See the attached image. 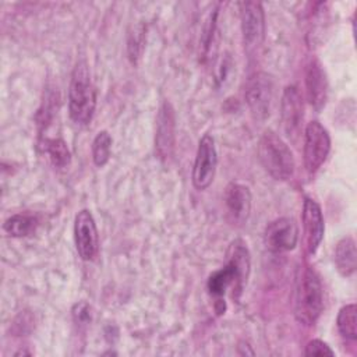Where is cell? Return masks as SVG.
Segmentation results:
<instances>
[{
	"label": "cell",
	"instance_id": "18",
	"mask_svg": "<svg viewBox=\"0 0 357 357\" xmlns=\"http://www.w3.org/2000/svg\"><path fill=\"white\" fill-rule=\"evenodd\" d=\"M42 148L56 167H67L71 162V153L61 138H43Z\"/></svg>",
	"mask_w": 357,
	"mask_h": 357
},
{
	"label": "cell",
	"instance_id": "4",
	"mask_svg": "<svg viewBox=\"0 0 357 357\" xmlns=\"http://www.w3.org/2000/svg\"><path fill=\"white\" fill-rule=\"evenodd\" d=\"M324 310V291L318 273L312 268H304L297 283L294 314L303 325H314Z\"/></svg>",
	"mask_w": 357,
	"mask_h": 357
},
{
	"label": "cell",
	"instance_id": "22",
	"mask_svg": "<svg viewBox=\"0 0 357 357\" xmlns=\"http://www.w3.org/2000/svg\"><path fill=\"white\" fill-rule=\"evenodd\" d=\"M305 356H335V351L328 346V343H325L321 339H312L307 343L305 350H304Z\"/></svg>",
	"mask_w": 357,
	"mask_h": 357
},
{
	"label": "cell",
	"instance_id": "9",
	"mask_svg": "<svg viewBox=\"0 0 357 357\" xmlns=\"http://www.w3.org/2000/svg\"><path fill=\"white\" fill-rule=\"evenodd\" d=\"M216 166L218 152L215 146V139L209 134H205L198 142L192 167V184L197 190H206L212 184L216 173Z\"/></svg>",
	"mask_w": 357,
	"mask_h": 357
},
{
	"label": "cell",
	"instance_id": "1",
	"mask_svg": "<svg viewBox=\"0 0 357 357\" xmlns=\"http://www.w3.org/2000/svg\"><path fill=\"white\" fill-rule=\"evenodd\" d=\"M250 266L251 261L247 244L240 238L234 240L229 247L226 265L215 271L208 279L206 286L209 293L218 300H222L225 293L230 289L231 297L238 298L247 284Z\"/></svg>",
	"mask_w": 357,
	"mask_h": 357
},
{
	"label": "cell",
	"instance_id": "11",
	"mask_svg": "<svg viewBox=\"0 0 357 357\" xmlns=\"http://www.w3.org/2000/svg\"><path fill=\"white\" fill-rule=\"evenodd\" d=\"M74 240L81 259L92 261L96 257L99 250V236L91 211L82 209L75 215Z\"/></svg>",
	"mask_w": 357,
	"mask_h": 357
},
{
	"label": "cell",
	"instance_id": "13",
	"mask_svg": "<svg viewBox=\"0 0 357 357\" xmlns=\"http://www.w3.org/2000/svg\"><path fill=\"white\" fill-rule=\"evenodd\" d=\"M303 230L305 251L308 255H314L322 243L325 223L321 206L310 197H305L303 202Z\"/></svg>",
	"mask_w": 357,
	"mask_h": 357
},
{
	"label": "cell",
	"instance_id": "14",
	"mask_svg": "<svg viewBox=\"0 0 357 357\" xmlns=\"http://www.w3.org/2000/svg\"><path fill=\"white\" fill-rule=\"evenodd\" d=\"M328 78L318 59H311L305 68V96L308 103L317 110H322L328 100Z\"/></svg>",
	"mask_w": 357,
	"mask_h": 357
},
{
	"label": "cell",
	"instance_id": "3",
	"mask_svg": "<svg viewBox=\"0 0 357 357\" xmlns=\"http://www.w3.org/2000/svg\"><path fill=\"white\" fill-rule=\"evenodd\" d=\"M258 158L275 180L286 181L294 174L296 162L289 145L272 130L264 131L258 141Z\"/></svg>",
	"mask_w": 357,
	"mask_h": 357
},
{
	"label": "cell",
	"instance_id": "7",
	"mask_svg": "<svg viewBox=\"0 0 357 357\" xmlns=\"http://www.w3.org/2000/svg\"><path fill=\"white\" fill-rule=\"evenodd\" d=\"M240 21L243 43L248 53L255 52L265 38V14L258 1L240 3Z\"/></svg>",
	"mask_w": 357,
	"mask_h": 357
},
{
	"label": "cell",
	"instance_id": "5",
	"mask_svg": "<svg viewBox=\"0 0 357 357\" xmlns=\"http://www.w3.org/2000/svg\"><path fill=\"white\" fill-rule=\"evenodd\" d=\"M331 152V137L319 121H310L304 130L303 160L305 172L314 176L325 163Z\"/></svg>",
	"mask_w": 357,
	"mask_h": 357
},
{
	"label": "cell",
	"instance_id": "15",
	"mask_svg": "<svg viewBox=\"0 0 357 357\" xmlns=\"http://www.w3.org/2000/svg\"><path fill=\"white\" fill-rule=\"evenodd\" d=\"M251 191L240 183H230L225 191V205L233 223H244L251 212Z\"/></svg>",
	"mask_w": 357,
	"mask_h": 357
},
{
	"label": "cell",
	"instance_id": "8",
	"mask_svg": "<svg viewBox=\"0 0 357 357\" xmlns=\"http://www.w3.org/2000/svg\"><path fill=\"white\" fill-rule=\"evenodd\" d=\"M304 120V103L303 96L297 86L287 85L282 93L280 100V121L286 137L297 142L301 135V127Z\"/></svg>",
	"mask_w": 357,
	"mask_h": 357
},
{
	"label": "cell",
	"instance_id": "19",
	"mask_svg": "<svg viewBox=\"0 0 357 357\" xmlns=\"http://www.w3.org/2000/svg\"><path fill=\"white\" fill-rule=\"evenodd\" d=\"M356 314L357 307L354 303L346 304L339 310L337 318H336V326L339 333L349 340H356L357 331H356Z\"/></svg>",
	"mask_w": 357,
	"mask_h": 357
},
{
	"label": "cell",
	"instance_id": "6",
	"mask_svg": "<svg viewBox=\"0 0 357 357\" xmlns=\"http://www.w3.org/2000/svg\"><path fill=\"white\" fill-rule=\"evenodd\" d=\"M273 79L266 73H255L248 78L244 98L255 120L264 121L269 117L273 103Z\"/></svg>",
	"mask_w": 357,
	"mask_h": 357
},
{
	"label": "cell",
	"instance_id": "10",
	"mask_svg": "<svg viewBox=\"0 0 357 357\" xmlns=\"http://www.w3.org/2000/svg\"><path fill=\"white\" fill-rule=\"evenodd\" d=\"M298 241V226L293 218H278L271 222L264 233L265 247L275 254L296 248Z\"/></svg>",
	"mask_w": 357,
	"mask_h": 357
},
{
	"label": "cell",
	"instance_id": "12",
	"mask_svg": "<svg viewBox=\"0 0 357 357\" xmlns=\"http://www.w3.org/2000/svg\"><path fill=\"white\" fill-rule=\"evenodd\" d=\"M176 142V114L170 102L165 100L158 113L156 119V134H155V149L160 159L167 160L174 151Z\"/></svg>",
	"mask_w": 357,
	"mask_h": 357
},
{
	"label": "cell",
	"instance_id": "2",
	"mask_svg": "<svg viewBox=\"0 0 357 357\" xmlns=\"http://www.w3.org/2000/svg\"><path fill=\"white\" fill-rule=\"evenodd\" d=\"M96 107V91L85 61H78L73 70L68 88V113L77 126H88Z\"/></svg>",
	"mask_w": 357,
	"mask_h": 357
},
{
	"label": "cell",
	"instance_id": "21",
	"mask_svg": "<svg viewBox=\"0 0 357 357\" xmlns=\"http://www.w3.org/2000/svg\"><path fill=\"white\" fill-rule=\"evenodd\" d=\"M144 43H145V28L144 25H138L128 35V56L132 63H135L139 59L144 49Z\"/></svg>",
	"mask_w": 357,
	"mask_h": 357
},
{
	"label": "cell",
	"instance_id": "20",
	"mask_svg": "<svg viewBox=\"0 0 357 357\" xmlns=\"http://www.w3.org/2000/svg\"><path fill=\"white\" fill-rule=\"evenodd\" d=\"M112 153V137L107 131H99L92 142V159L98 167H103Z\"/></svg>",
	"mask_w": 357,
	"mask_h": 357
},
{
	"label": "cell",
	"instance_id": "16",
	"mask_svg": "<svg viewBox=\"0 0 357 357\" xmlns=\"http://www.w3.org/2000/svg\"><path fill=\"white\" fill-rule=\"evenodd\" d=\"M333 261L336 265L337 272L347 278L356 272L357 268V251H356V241L353 237L346 236L340 238L335 247Z\"/></svg>",
	"mask_w": 357,
	"mask_h": 357
},
{
	"label": "cell",
	"instance_id": "23",
	"mask_svg": "<svg viewBox=\"0 0 357 357\" xmlns=\"http://www.w3.org/2000/svg\"><path fill=\"white\" fill-rule=\"evenodd\" d=\"M73 317H74V321L79 325L88 324L91 321V307L84 301L77 303L73 307Z\"/></svg>",
	"mask_w": 357,
	"mask_h": 357
},
{
	"label": "cell",
	"instance_id": "17",
	"mask_svg": "<svg viewBox=\"0 0 357 357\" xmlns=\"http://www.w3.org/2000/svg\"><path fill=\"white\" fill-rule=\"evenodd\" d=\"M38 225L39 220L36 216L31 213H15L4 222L3 229L13 237H26L36 230Z\"/></svg>",
	"mask_w": 357,
	"mask_h": 357
}]
</instances>
